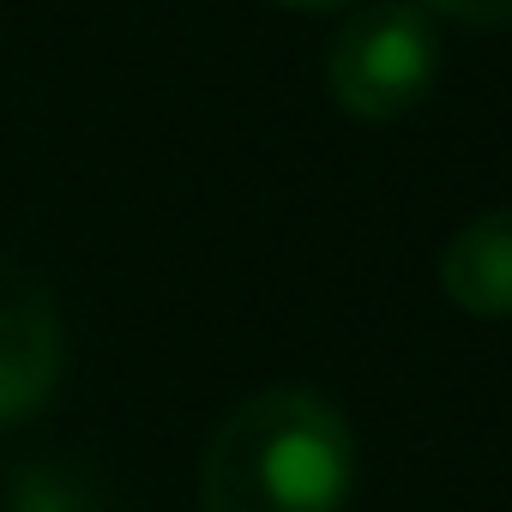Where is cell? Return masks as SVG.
<instances>
[{"label": "cell", "mask_w": 512, "mask_h": 512, "mask_svg": "<svg viewBox=\"0 0 512 512\" xmlns=\"http://www.w3.org/2000/svg\"><path fill=\"white\" fill-rule=\"evenodd\" d=\"M356 440L308 386L253 392L223 416L199 464L205 512H344Z\"/></svg>", "instance_id": "1"}, {"label": "cell", "mask_w": 512, "mask_h": 512, "mask_svg": "<svg viewBox=\"0 0 512 512\" xmlns=\"http://www.w3.org/2000/svg\"><path fill=\"white\" fill-rule=\"evenodd\" d=\"M440 73V31L422 7L386 0L356 19H344V31L326 49V85L332 103L368 127L410 115Z\"/></svg>", "instance_id": "2"}, {"label": "cell", "mask_w": 512, "mask_h": 512, "mask_svg": "<svg viewBox=\"0 0 512 512\" xmlns=\"http://www.w3.org/2000/svg\"><path fill=\"white\" fill-rule=\"evenodd\" d=\"M67 362V332L55 296L13 260H0V422L43 410Z\"/></svg>", "instance_id": "3"}, {"label": "cell", "mask_w": 512, "mask_h": 512, "mask_svg": "<svg viewBox=\"0 0 512 512\" xmlns=\"http://www.w3.org/2000/svg\"><path fill=\"white\" fill-rule=\"evenodd\" d=\"M440 290L470 320H512V205L470 217L440 253Z\"/></svg>", "instance_id": "4"}, {"label": "cell", "mask_w": 512, "mask_h": 512, "mask_svg": "<svg viewBox=\"0 0 512 512\" xmlns=\"http://www.w3.org/2000/svg\"><path fill=\"white\" fill-rule=\"evenodd\" d=\"M7 512H97V494H85V482L73 470L25 464L7 482Z\"/></svg>", "instance_id": "5"}, {"label": "cell", "mask_w": 512, "mask_h": 512, "mask_svg": "<svg viewBox=\"0 0 512 512\" xmlns=\"http://www.w3.org/2000/svg\"><path fill=\"white\" fill-rule=\"evenodd\" d=\"M422 13H446L464 25H512V0H422Z\"/></svg>", "instance_id": "6"}, {"label": "cell", "mask_w": 512, "mask_h": 512, "mask_svg": "<svg viewBox=\"0 0 512 512\" xmlns=\"http://www.w3.org/2000/svg\"><path fill=\"white\" fill-rule=\"evenodd\" d=\"M284 7H302V13H344L356 0H284Z\"/></svg>", "instance_id": "7"}]
</instances>
